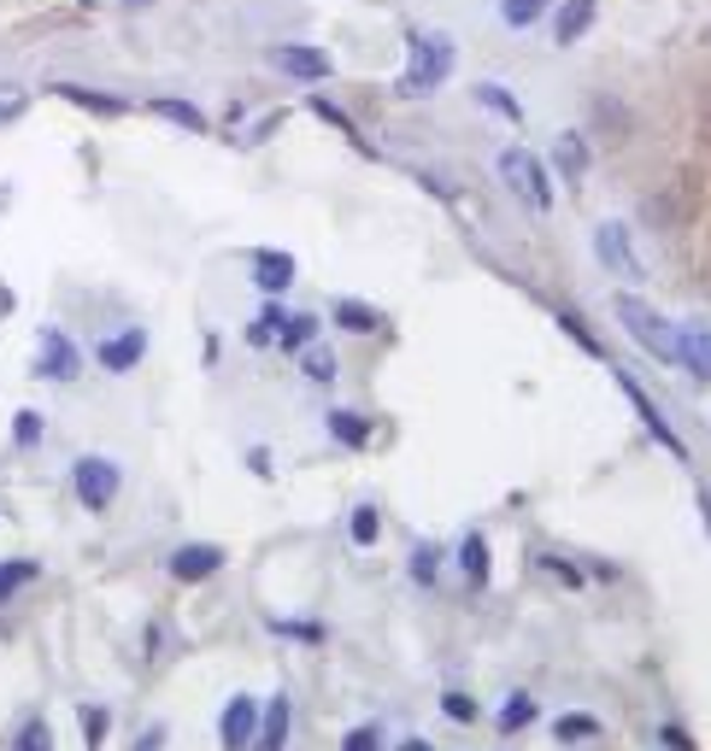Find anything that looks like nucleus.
Masks as SVG:
<instances>
[{"label":"nucleus","mask_w":711,"mask_h":751,"mask_svg":"<svg viewBox=\"0 0 711 751\" xmlns=\"http://www.w3.org/2000/svg\"><path fill=\"white\" fill-rule=\"evenodd\" d=\"M406 47H412V71L400 77V94H430V89H442V82L453 77V42L447 36H435V30H412L406 36Z\"/></svg>","instance_id":"obj_1"},{"label":"nucleus","mask_w":711,"mask_h":751,"mask_svg":"<svg viewBox=\"0 0 711 751\" xmlns=\"http://www.w3.org/2000/svg\"><path fill=\"white\" fill-rule=\"evenodd\" d=\"M618 323L635 335V347H647L653 358L676 365V323H665L641 294H618Z\"/></svg>","instance_id":"obj_2"},{"label":"nucleus","mask_w":711,"mask_h":751,"mask_svg":"<svg viewBox=\"0 0 711 751\" xmlns=\"http://www.w3.org/2000/svg\"><path fill=\"white\" fill-rule=\"evenodd\" d=\"M500 177H506V188H512L530 212H547L553 206V182H547V170H541V159H535L530 147H506L500 153Z\"/></svg>","instance_id":"obj_3"},{"label":"nucleus","mask_w":711,"mask_h":751,"mask_svg":"<svg viewBox=\"0 0 711 751\" xmlns=\"http://www.w3.org/2000/svg\"><path fill=\"white\" fill-rule=\"evenodd\" d=\"M71 487H77V500L89 505V511H107L118 500V487H124V475H118L112 458H77V464H71Z\"/></svg>","instance_id":"obj_4"},{"label":"nucleus","mask_w":711,"mask_h":751,"mask_svg":"<svg viewBox=\"0 0 711 751\" xmlns=\"http://www.w3.org/2000/svg\"><path fill=\"white\" fill-rule=\"evenodd\" d=\"M676 365H682L700 388H711V329L700 317L676 323Z\"/></svg>","instance_id":"obj_5"},{"label":"nucleus","mask_w":711,"mask_h":751,"mask_svg":"<svg viewBox=\"0 0 711 751\" xmlns=\"http://www.w3.org/2000/svg\"><path fill=\"white\" fill-rule=\"evenodd\" d=\"M270 65H277L282 77H295V82H324L335 65L324 47H300V42H282V47H270Z\"/></svg>","instance_id":"obj_6"},{"label":"nucleus","mask_w":711,"mask_h":751,"mask_svg":"<svg viewBox=\"0 0 711 751\" xmlns=\"http://www.w3.org/2000/svg\"><path fill=\"white\" fill-rule=\"evenodd\" d=\"M82 370V352L71 347V335L65 329H42V352H36V375L42 382H71Z\"/></svg>","instance_id":"obj_7"},{"label":"nucleus","mask_w":711,"mask_h":751,"mask_svg":"<svg viewBox=\"0 0 711 751\" xmlns=\"http://www.w3.org/2000/svg\"><path fill=\"white\" fill-rule=\"evenodd\" d=\"M95 358H100V370H112V375H124V370H135L147 358V329H118V335H107L95 347Z\"/></svg>","instance_id":"obj_8"},{"label":"nucleus","mask_w":711,"mask_h":751,"mask_svg":"<svg viewBox=\"0 0 711 751\" xmlns=\"http://www.w3.org/2000/svg\"><path fill=\"white\" fill-rule=\"evenodd\" d=\"M595 253H600V265H606V270H618L623 282H641V259L630 253V229H623V224H600Z\"/></svg>","instance_id":"obj_9"},{"label":"nucleus","mask_w":711,"mask_h":751,"mask_svg":"<svg viewBox=\"0 0 711 751\" xmlns=\"http://www.w3.org/2000/svg\"><path fill=\"white\" fill-rule=\"evenodd\" d=\"M224 570V546H207V540H195V546H177L171 552V575L177 582H207V575Z\"/></svg>","instance_id":"obj_10"},{"label":"nucleus","mask_w":711,"mask_h":751,"mask_svg":"<svg viewBox=\"0 0 711 751\" xmlns=\"http://www.w3.org/2000/svg\"><path fill=\"white\" fill-rule=\"evenodd\" d=\"M253 728H259V705H253L247 693H235L224 705V722H218V733H224V751H247Z\"/></svg>","instance_id":"obj_11"},{"label":"nucleus","mask_w":711,"mask_h":751,"mask_svg":"<svg viewBox=\"0 0 711 751\" xmlns=\"http://www.w3.org/2000/svg\"><path fill=\"white\" fill-rule=\"evenodd\" d=\"M618 382H623V394H630V405L641 412V423H647V429H653V440H658V447H665L670 458H688V447H682V440H676V429H670L665 417H658V405H653L647 394H641V388L630 382V375H618Z\"/></svg>","instance_id":"obj_12"},{"label":"nucleus","mask_w":711,"mask_h":751,"mask_svg":"<svg viewBox=\"0 0 711 751\" xmlns=\"http://www.w3.org/2000/svg\"><path fill=\"white\" fill-rule=\"evenodd\" d=\"M253 282H259V294L277 300L282 288L295 282V259H289V253H277V247H259V253H253Z\"/></svg>","instance_id":"obj_13"},{"label":"nucleus","mask_w":711,"mask_h":751,"mask_svg":"<svg viewBox=\"0 0 711 751\" xmlns=\"http://www.w3.org/2000/svg\"><path fill=\"white\" fill-rule=\"evenodd\" d=\"M595 12H600V0H565V7H558V19H553V42H558V47L582 42L588 24H595Z\"/></svg>","instance_id":"obj_14"},{"label":"nucleus","mask_w":711,"mask_h":751,"mask_svg":"<svg viewBox=\"0 0 711 751\" xmlns=\"http://www.w3.org/2000/svg\"><path fill=\"white\" fill-rule=\"evenodd\" d=\"M54 94L71 100V107H82V112H95V117H124V112H130V100L100 94V89H82V82H54Z\"/></svg>","instance_id":"obj_15"},{"label":"nucleus","mask_w":711,"mask_h":751,"mask_svg":"<svg viewBox=\"0 0 711 751\" xmlns=\"http://www.w3.org/2000/svg\"><path fill=\"white\" fill-rule=\"evenodd\" d=\"M259 722H265V733H259V751H282L289 746V698H270V705L259 710Z\"/></svg>","instance_id":"obj_16"},{"label":"nucleus","mask_w":711,"mask_h":751,"mask_svg":"<svg viewBox=\"0 0 711 751\" xmlns=\"http://www.w3.org/2000/svg\"><path fill=\"white\" fill-rule=\"evenodd\" d=\"M459 570H465L470 587H488V540H482V535H465V546H459Z\"/></svg>","instance_id":"obj_17"},{"label":"nucleus","mask_w":711,"mask_h":751,"mask_svg":"<svg viewBox=\"0 0 711 751\" xmlns=\"http://www.w3.org/2000/svg\"><path fill=\"white\" fill-rule=\"evenodd\" d=\"M36 575H42L36 558H7V563H0V605H7L24 582H36Z\"/></svg>","instance_id":"obj_18"},{"label":"nucleus","mask_w":711,"mask_h":751,"mask_svg":"<svg viewBox=\"0 0 711 751\" xmlns=\"http://www.w3.org/2000/svg\"><path fill=\"white\" fill-rule=\"evenodd\" d=\"M147 112H159V117H171V124H182V130H207V112H200V107H189V100H171V94H165V100H147Z\"/></svg>","instance_id":"obj_19"},{"label":"nucleus","mask_w":711,"mask_h":751,"mask_svg":"<svg viewBox=\"0 0 711 751\" xmlns=\"http://www.w3.org/2000/svg\"><path fill=\"white\" fill-rule=\"evenodd\" d=\"M477 107H488V112H495V117H512V124H518V117H523V107H518V94H512V89H500V82H477Z\"/></svg>","instance_id":"obj_20"},{"label":"nucleus","mask_w":711,"mask_h":751,"mask_svg":"<svg viewBox=\"0 0 711 751\" xmlns=\"http://www.w3.org/2000/svg\"><path fill=\"white\" fill-rule=\"evenodd\" d=\"M330 435L342 440V447H365L370 440V423L359 412H330Z\"/></svg>","instance_id":"obj_21"},{"label":"nucleus","mask_w":711,"mask_h":751,"mask_svg":"<svg viewBox=\"0 0 711 751\" xmlns=\"http://www.w3.org/2000/svg\"><path fill=\"white\" fill-rule=\"evenodd\" d=\"M547 7L553 0H500V19H506V30H530Z\"/></svg>","instance_id":"obj_22"},{"label":"nucleus","mask_w":711,"mask_h":751,"mask_svg":"<svg viewBox=\"0 0 711 751\" xmlns=\"http://www.w3.org/2000/svg\"><path fill=\"white\" fill-rule=\"evenodd\" d=\"M312 335H318V317H282L277 347L282 352H300V347H312Z\"/></svg>","instance_id":"obj_23"},{"label":"nucleus","mask_w":711,"mask_h":751,"mask_svg":"<svg viewBox=\"0 0 711 751\" xmlns=\"http://www.w3.org/2000/svg\"><path fill=\"white\" fill-rule=\"evenodd\" d=\"M558 165H565V177H582V170H588V142L577 130L558 135Z\"/></svg>","instance_id":"obj_24"},{"label":"nucleus","mask_w":711,"mask_h":751,"mask_svg":"<svg viewBox=\"0 0 711 751\" xmlns=\"http://www.w3.org/2000/svg\"><path fill=\"white\" fill-rule=\"evenodd\" d=\"M335 323H342V329H353V335H370L382 317L370 312V305H359V300H342V305H335Z\"/></svg>","instance_id":"obj_25"},{"label":"nucleus","mask_w":711,"mask_h":751,"mask_svg":"<svg viewBox=\"0 0 711 751\" xmlns=\"http://www.w3.org/2000/svg\"><path fill=\"white\" fill-rule=\"evenodd\" d=\"M530 722H535V698H530V693H512V698L500 705V728L518 733V728H530Z\"/></svg>","instance_id":"obj_26"},{"label":"nucleus","mask_w":711,"mask_h":751,"mask_svg":"<svg viewBox=\"0 0 711 751\" xmlns=\"http://www.w3.org/2000/svg\"><path fill=\"white\" fill-rule=\"evenodd\" d=\"M300 370H307L312 382H335V352L330 347H300Z\"/></svg>","instance_id":"obj_27"},{"label":"nucleus","mask_w":711,"mask_h":751,"mask_svg":"<svg viewBox=\"0 0 711 751\" xmlns=\"http://www.w3.org/2000/svg\"><path fill=\"white\" fill-rule=\"evenodd\" d=\"M12 751H54V733H47L42 716H30V722L19 728V740H12Z\"/></svg>","instance_id":"obj_28"},{"label":"nucleus","mask_w":711,"mask_h":751,"mask_svg":"<svg viewBox=\"0 0 711 751\" xmlns=\"http://www.w3.org/2000/svg\"><path fill=\"white\" fill-rule=\"evenodd\" d=\"M82 746H89V751L107 746V710H100V705H82Z\"/></svg>","instance_id":"obj_29"},{"label":"nucleus","mask_w":711,"mask_h":751,"mask_svg":"<svg viewBox=\"0 0 711 751\" xmlns=\"http://www.w3.org/2000/svg\"><path fill=\"white\" fill-rule=\"evenodd\" d=\"M377 535H382V517H377V505H359V511H353V540H359V546H370Z\"/></svg>","instance_id":"obj_30"},{"label":"nucleus","mask_w":711,"mask_h":751,"mask_svg":"<svg viewBox=\"0 0 711 751\" xmlns=\"http://www.w3.org/2000/svg\"><path fill=\"white\" fill-rule=\"evenodd\" d=\"M600 722L595 716H558V740H595Z\"/></svg>","instance_id":"obj_31"},{"label":"nucleus","mask_w":711,"mask_h":751,"mask_svg":"<svg viewBox=\"0 0 711 751\" xmlns=\"http://www.w3.org/2000/svg\"><path fill=\"white\" fill-rule=\"evenodd\" d=\"M541 570H547L558 587H582V570H577L570 558H541Z\"/></svg>","instance_id":"obj_32"},{"label":"nucleus","mask_w":711,"mask_h":751,"mask_svg":"<svg viewBox=\"0 0 711 751\" xmlns=\"http://www.w3.org/2000/svg\"><path fill=\"white\" fill-rule=\"evenodd\" d=\"M342 751H382V728L377 722H365V728H353L347 740H342Z\"/></svg>","instance_id":"obj_33"},{"label":"nucleus","mask_w":711,"mask_h":751,"mask_svg":"<svg viewBox=\"0 0 711 751\" xmlns=\"http://www.w3.org/2000/svg\"><path fill=\"white\" fill-rule=\"evenodd\" d=\"M12 440H19V447H36V440H42V417L36 412H19V417H12Z\"/></svg>","instance_id":"obj_34"},{"label":"nucleus","mask_w":711,"mask_h":751,"mask_svg":"<svg viewBox=\"0 0 711 751\" xmlns=\"http://www.w3.org/2000/svg\"><path fill=\"white\" fill-rule=\"evenodd\" d=\"M24 107H30V94L12 89V82H0V124H12V117H19Z\"/></svg>","instance_id":"obj_35"},{"label":"nucleus","mask_w":711,"mask_h":751,"mask_svg":"<svg viewBox=\"0 0 711 751\" xmlns=\"http://www.w3.org/2000/svg\"><path fill=\"white\" fill-rule=\"evenodd\" d=\"M442 710L453 716V722H477V698H470V693H447Z\"/></svg>","instance_id":"obj_36"},{"label":"nucleus","mask_w":711,"mask_h":751,"mask_svg":"<svg viewBox=\"0 0 711 751\" xmlns=\"http://www.w3.org/2000/svg\"><path fill=\"white\" fill-rule=\"evenodd\" d=\"M558 329H565V335H577V347H582V352H600V340H595V335H588V329H582V323H577V317H570V312H565V317H558Z\"/></svg>","instance_id":"obj_37"},{"label":"nucleus","mask_w":711,"mask_h":751,"mask_svg":"<svg viewBox=\"0 0 711 751\" xmlns=\"http://www.w3.org/2000/svg\"><path fill=\"white\" fill-rule=\"evenodd\" d=\"M412 575H418L423 587L435 582V546H423V552H412Z\"/></svg>","instance_id":"obj_38"},{"label":"nucleus","mask_w":711,"mask_h":751,"mask_svg":"<svg viewBox=\"0 0 711 751\" xmlns=\"http://www.w3.org/2000/svg\"><path fill=\"white\" fill-rule=\"evenodd\" d=\"M277 635H295V640H324V628L318 623H270Z\"/></svg>","instance_id":"obj_39"},{"label":"nucleus","mask_w":711,"mask_h":751,"mask_svg":"<svg viewBox=\"0 0 711 751\" xmlns=\"http://www.w3.org/2000/svg\"><path fill=\"white\" fill-rule=\"evenodd\" d=\"M312 112L324 117V124H335V130H347V135H353V124H347V112H342V107H330V100H312Z\"/></svg>","instance_id":"obj_40"},{"label":"nucleus","mask_w":711,"mask_h":751,"mask_svg":"<svg viewBox=\"0 0 711 751\" xmlns=\"http://www.w3.org/2000/svg\"><path fill=\"white\" fill-rule=\"evenodd\" d=\"M159 746H165V728H147V733H142V746H135V751H159Z\"/></svg>","instance_id":"obj_41"},{"label":"nucleus","mask_w":711,"mask_h":751,"mask_svg":"<svg viewBox=\"0 0 711 751\" xmlns=\"http://www.w3.org/2000/svg\"><path fill=\"white\" fill-rule=\"evenodd\" d=\"M400 751H430V746H423V740H406V746H400Z\"/></svg>","instance_id":"obj_42"},{"label":"nucleus","mask_w":711,"mask_h":751,"mask_svg":"<svg viewBox=\"0 0 711 751\" xmlns=\"http://www.w3.org/2000/svg\"><path fill=\"white\" fill-rule=\"evenodd\" d=\"M77 7H95V0H77Z\"/></svg>","instance_id":"obj_43"},{"label":"nucleus","mask_w":711,"mask_h":751,"mask_svg":"<svg viewBox=\"0 0 711 751\" xmlns=\"http://www.w3.org/2000/svg\"><path fill=\"white\" fill-rule=\"evenodd\" d=\"M130 7H147V0H130Z\"/></svg>","instance_id":"obj_44"}]
</instances>
